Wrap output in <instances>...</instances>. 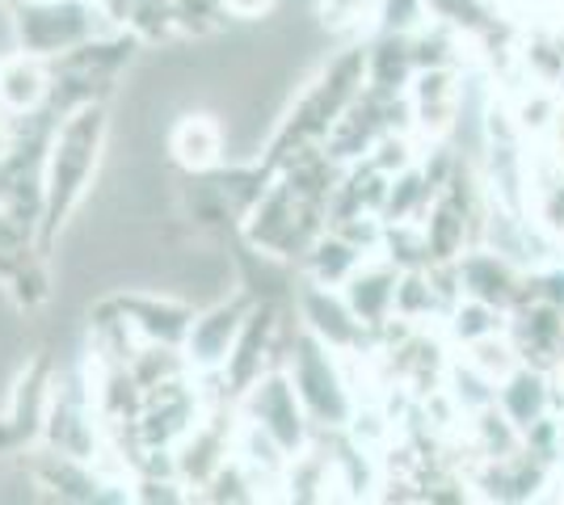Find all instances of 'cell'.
I'll return each instance as SVG.
<instances>
[{"label":"cell","instance_id":"obj_1","mask_svg":"<svg viewBox=\"0 0 564 505\" xmlns=\"http://www.w3.org/2000/svg\"><path fill=\"white\" fill-rule=\"evenodd\" d=\"M110 147V101L80 106L55 122L47 156H43V228L39 253L59 244L72 216L89 202L94 182L101 177V161Z\"/></svg>","mask_w":564,"mask_h":505},{"label":"cell","instance_id":"obj_13","mask_svg":"<svg viewBox=\"0 0 564 505\" xmlns=\"http://www.w3.org/2000/svg\"><path fill=\"white\" fill-rule=\"evenodd\" d=\"M367 47V89L383 97H400L409 89V80L417 76V59H413V43L409 34H392L379 30Z\"/></svg>","mask_w":564,"mask_h":505},{"label":"cell","instance_id":"obj_7","mask_svg":"<svg viewBox=\"0 0 564 505\" xmlns=\"http://www.w3.org/2000/svg\"><path fill=\"white\" fill-rule=\"evenodd\" d=\"M249 295L245 290H232L224 299H215L207 308H198L194 320H189V333L182 341V354H186L189 371H219L224 359L232 354V341L245 325V312H249Z\"/></svg>","mask_w":564,"mask_h":505},{"label":"cell","instance_id":"obj_18","mask_svg":"<svg viewBox=\"0 0 564 505\" xmlns=\"http://www.w3.org/2000/svg\"><path fill=\"white\" fill-rule=\"evenodd\" d=\"M122 30H131L143 47H169V43L182 39L177 4L173 0H135V9H131Z\"/></svg>","mask_w":564,"mask_h":505},{"label":"cell","instance_id":"obj_2","mask_svg":"<svg viewBox=\"0 0 564 505\" xmlns=\"http://www.w3.org/2000/svg\"><path fill=\"white\" fill-rule=\"evenodd\" d=\"M282 366L291 375V384L304 400L307 417L316 430H346L358 396L350 392V380H346V359L333 354L325 341L300 329V333L286 341V354H282Z\"/></svg>","mask_w":564,"mask_h":505},{"label":"cell","instance_id":"obj_8","mask_svg":"<svg viewBox=\"0 0 564 505\" xmlns=\"http://www.w3.org/2000/svg\"><path fill=\"white\" fill-rule=\"evenodd\" d=\"M404 97H409V110H413V135L438 144L459 119L464 76H459V68H417Z\"/></svg>","mask_w":564,"mask_h":505},{"label":"cell","instance_id":"obj_10","mask_svg":"<svg viewBox=\"0 0 564 505\" xmlns=\"http://www.w3.org/2000/svg\"><path fill=\"white\" fill-rule=\"evenodd\" d=\"M459 274V290L471 299H485L501 312H514L518 304H527V278L514 270V262L506 253H497L489 244L464 249V257L455 262Z\"/></svg>","mask_w":564,"mask_h":505},{"label":"cell","instance_id":"obj_16","mask_svg":"<svg viewBox=\"0 0 564 505\" xmlns=\"http://www.w3.org/2000/svg\"><path fill=\"white\" fill-rule=\"evenodd\" d=\"M434 194H438V186L425 177L422 165H409L400 168V173H392L388 177V198H383V223H400V219L417 223L430 211Z\"/></svg>","mask_w":564,"mask_h":505},{"label":"cell","instance_id":"obj_12","mask_svg":"<svg viewBox=\"0 0 564 505\" xmlns=\"http://www.w3.org/2000/svg\"><path fill=\"white\" fill-rule=\"evenodd\" d=\"M397 283H400V265H392L383 253L367 257V262L354 270L350 278L341 283V295L346 304L354 308V316L379 333L392 316H397Z\"/></svg>","mask_w":564,"mask_h":505},{"label":"cell","instance_id":"obj_21","mask_svg":"<svg viewBox=\"0 0 564 505\" xmlns=\"http://www.w3.org/2000/svg\"><path fill=\"white\" fill-rule=\"evenodd\" d=\"M430 18V0H376V25L392 34H413Z\"/></svg>","mask_w":564,"mask_h":505},{"label":"cell","instance_id":"obj_6","mask_svg":"<svg viewBox=\"0 0 564 505\" xmlns=\"http://www.w3.org/2000/svg\"><path fill=\"white\" fill-rule=\"evenodd\" d=\"M282 316H286V308H282L279 299H253L249 304L245 325H240V333L232 341V354L219 366V375H224V384H228L232 396H240L245 387L258 384L265 371L282 366L274 359V354H282V329H286Z\"/></svg>","mask_w":564,"mask_h":505},{"label":"cell","instance_id":"obj_25","mask_svg":"<svg viewBox=\"0 0 564 505\" xmlns=\"http://www.w3.org/2000/svg\"><path fill=\"white\" fill-rule=\"evenodd\" d=\"M13 447H22V433H18V426L9 417H0V455L13 451Z\"/></svg>","mask_w":564,"mask_h":505},{"label":"cell","instance_id":"obj_17","mask_svg":"<svg viewBox=\"0 0 564 505\" xmlns=\"http://www.w3.org/2000/svg\"><path fill=\"white\" fill-rule=\"evenodd\" d=\"M443 320H447V337L455 345H464V350H468L471 341H480V337L506 333V312L494 308V304H485V299H471V295H459L455 308Z\"/></svg>","mask_w":564,"mask_h":505},{"label":"cell","instance_id":"obj_4","mask_svg":"<svg viewBox=\"0 0 564 505\" xmlns=\"http://www.w3.org/2000/svg\"><path fill=\"white\" fill-rule=\"evenodd\" d=\"M18 47L39 59H59L76 43L94 39L97 30H115L97 13L94 0H51V4H13Z\"/></svg>","mask_w":564,"mask_h":505},{"label":"cell","instance_id":"obj_22","mask_svg":"<svg viewBox=\"0 0 564 505\" xmlns=\"http://www.w3.org/2000/svg\"><path fill=\"white\" fill-rule=\"evenodd\" d=\"M228 4V18L232 22H265V18H274V9H279V0H224Z\"/></svg>","mask_w":564,"mask_h":505},{"label":"cell","instance_id":"obj_23","mask_svg":"<svg viewBox=\"0 0 564 505\" xmlns=\"http://www.w3.org/2000/svg\"><path fill=\"white\" fill-rule=\"evenodd\" d=\"M531 287H535V299H543L556 312H564V270H547L540 278H531Z\"/></svg>","mask_w":564,"mask_h":505},{"label":"cell","instance_id":"obj_19","mask_svg":"<svg viewBox=\"0 0 564 505\" xmlns=\"http://www.w3.org/2000/svg\"><path fill=\"white\" fill-rule=\"evenodd\" d=\"M468 362L480 375H489L494 384H501L514 366H522V354H518V345L510 341V333H489L468 345Z\"/></svg>","mask_w":564,"mask_h":505},{"label":"cell","instance_id":"obj_14","mask_svg":"<svg viewBox=\"0 0 564 505\" xmlns=\"http://www.w3.org/2000/svg\"><path fill=\"white\" fill-rule=\"evenodd\" d=\"M497 409L527 433L535 421H543V417L552 413V380L543 375L540 366L522 362V366H514V371L497 384Z\"/></svg>","mask_w":564,"mask_h":505},{"label":"cell","instance_id":"obj_9","mask_svg":"<svg viewBox=\"0 0 564 505\" xmlns=\"http://www.w3.org/2000/svg\"><path fill=\"white\" fill-rule=\"evenodd\" d=\"M165 152L169 161L198 177V173H212L228 161V131H224V119L215 110H182L173 114L169 122V135H165Z\"/></svg>","mask_w":564,"mask_h":505},{"label":"cell","instance_id":"obj_20","mask_svg":"<svg viewBox=\"0 0 564 505\" xmlns=\"http://www.w3.org/2000/svg\"><path fill=\"white\" fill-rule=\"evenodd\" d=\"M177 4V25H182V39L189 43H203L219 30H228V4L224 0H173Z\"/></svg>","mask_w":564,"mask_h":505},{"label":"cell","instance_id":"obj_24","mask_svg":"<svg viewBox=\"0 0 564 505\" xmlns=\"http://www.w3.org/2000/svg\"><path fill=\"white\" fill-rule=\"evenodd\" d=\"M97 13L106 18V25H115V30H122L127 25V18H131V9H135V0H94Z\"/></svg>","mask_w":564,"mask_h":505},{"label":"cell","instance_id":"obj_15","mask_svg":"<svg viewBox=\"0 0 564 505\" xmlns=\"http://www.w3.org/2000/svg\"><path fill=\"white\" fill-rule=\"evenodd\" d=\"M300 262H304V278H312V283H325V287H341L354 270L367 262V253H362L358 244L346 241L341 232L325 228L316 241L307 244V253L300 257Z\"/></svg>","mask_w":564,"mask_h":505},{"label":"cell","instance_id":"obj_3","mask_svg":"<svg viewBox=\"0 0 564 505\" xmlns=\"http://www.w3.org/2000/svg\"><path fill=\"white\" fill-rule=\"evenodd\" d=\"M236 413L245 421L261 426L286 455H300L304 447H312L316 426H312V417H307L304 400H300V392H295L291 375H286V366H274L253 387H245L236 396Z\"/></svg>","mask_w":564,"mask_h":505},{"label":"cell","instance_id":"obj_5","mask_svg":"<svg viewBox=\"0 0 564 505\" xmlns=\"http://www.w3.org/2000/svg\"><path fill=\"white\" fill-rule=\"evenodd\" d=\"M291 312L300 316V329H307L316 341H325L341 359L371 354V345H376V333L354 316L341 287H325V283L304 278L300 287L291 290Z\"/></svg>","mask_w":564,"mask_h":505},{"label":"cell","instance_id":"obj_11","mask_svg":"<svg viewBox=\"0 0 564 505\" xmlns=\"http://www.w3.org/2000/svg\"><path fill=\"white\" fill-rule=\"evenodd\" d=\"M51 80H55L51 59H39V55H30L22 47L0 55V114L25 119V114L47 110Z\"/></svg>","mask_w":564,"mask_h":505},{"label":"cell","instance_id":"obj_26","mask_svg":"<svg viewBox=\"0 0 564 505\" xmlns=\"http://www.w3.org/2000/svg\"><path fill=\"white\" fill-rule=\"evenodd\" d=\"M13 4H51V0H13Z\"/></svg>","mask_w":564,"mask_h":505}]
</instances>
